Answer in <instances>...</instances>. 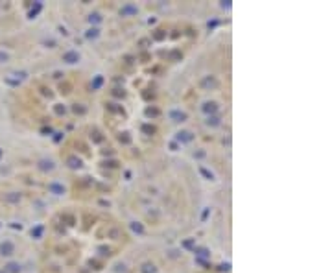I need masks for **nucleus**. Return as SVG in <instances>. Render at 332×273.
Wrapping results in <instances>:
<instances>
[{
	"mask_svg": "<svg viewBox=\"0 0 332 273\" xmlns=\"http://www.w3.org/2000/svg\"><path fill=\"white\" fill-rule=\"evenodd\" d=\"M183 245H185V247H192V245H194V242H192V240H186Z\"/></svg>",
	"mask_w": 332,
	"mask_h": 273,
	"instance_id": "obj_21",
	"label": "nucleus"
},
{
	"mask_svg": "<svg viewBox=\"0 0 332 273\" xmlns=\"http://www.w3.org/2000/svg\"><path fill=\"white\" fill-rule=\"evenodd\" d=\"M85 37H87V39H96V37H98V28H90V30L85 33Z\"/></svg>",
	"mask_w": 332,
	"mask_h": 273,
	"instance_id": "obj_11",
	"label": "nucleus"
},
{
	"mask_svg": "<svg viewBox=\"0 0 332 273\" xmlns=\"http://www.w3.org/2000/svg\"><path fill=\"white\" fill-rule=\"evenodd\" d=\"M170 118H174V122H183L186 118V115H185V113H179V111H172Z\"/></svg>",
	"mask_w": 332,
	"mask_h": 273,
	"instance_id": "obj_5",
	"label": "nucleus"
},
{
	"mask_svg": "<svg viewBox=\"0 0 332 273\" xmlns=\"http://www.w3.org/2000/svg\"><path fill=\"white\" fill-rule=\"evenodd\" d=\"M216 109H218V105H216L214 102H207V103L203 105V111H205V113H214Z\"/></svg>",
	"mask_w": 332,
	"mask_h": 273,
	"instance_id": "obj_6",
	"label": "nucleus"
},
{
	"mask_svg": "<svg viewBox=\"0 0 332 273\" xmlns=\"http://www.w3.org/2000/svg\"><path fill=\"white\" fill-rule=\"evenodd\" d=\"M0 249H2V253H4V255H11V253H13V245H11L9 242L2 244V247H0Z\"/></svg>",
	"mask_w": 332,
	"mask_h": 273,
	"instance_id": "obj_7",
	"label": "nucleus"
},
{
	"mask_svg": "<svg viewBox=\"0 0 332 273\" xmlns=\"http://www.w3.org/2000/svg\"><path fill=\"white\" fill-rule=\"evenodd\" d=\"M201 85H203V87H216L218 83H216V79H214V78H207V79H203V81H201Z\"/></svg>",
	"mask_w": 332,
	"mask_h": 273,
	"instance_id": "obj_9",
	"label": "nucleus"
},
{
	"mask_svg": "<svg viewBox=\"0 0 332 273\" xmlns=\"http://www.w3.org/2000/svg\"><path fill=\"white\" fill-rule=\"evenodd\" d=\"M8 269H9L11 273H17V271H19V266H17V264H9V266H8Z\"/></svg>",
	"mask_w": 332,
	"mask_h": 273,
	"instance_id": "obj_17",
	"label": "nucleus"
},
{
	"mask_svg": "<svg viewBox=\"0 0 332 273\" xmlns=\"http://www.w3.org/2000/svg\"><path fill=\"white\" fill-rule=\"evenodd\" d=\"M177 139H179V140H183V142H190L194 136H192V133H190V131H181V133H177Z\"/></svg>",
	"mask_w": 332,
	"mask_h": 273,
	"instance_id": "obj_4",
	"label": "nucleus"
},
{
	"mask_svg": "<svg viewBox=\"0 0 332 273\" xmlns=\"http://www.w3.org/2000/svg\"><path fill=\"white\" fill-rule=\"evenodd\" d=\"M39 166H41L42 170H54V163H52V161H41Z\"/></svg>",
	"mask_w": 332,
	"mask_h": 273,
	"instance_id": "obj_10",
	"label": "nucleus"
},
{
	"mask_svg": "<svg viewBox=\"0 0 332 273\" xmlns=\"http://www.w3.org/2000/svg\"><path fill=\"white\" fill-rule=\"evenodd\" d=\"M131 229H133L135 233H138V234H142V233H144V229H142V225H140V223H137V221H133V223H131Z\"/></svg>",
	"mask_w": 332,
	"mask_h": 273,
	"instance_id": "obj_13",
	"label": "nucleus"
},
{
	"mask_svg": "<svg viewBox=\"0 0 332 273\" xmlns=\"http://www.w3.org/2000/svg\"><path fill=\"white\" fill-rule=\"evenodd\" d=\"M89 20H90V24H92V22H100V20H102V17H100L98 13H94V15H90V17H89Z\"/></svg>",
	"mask_w": 332,
	"mask_h": 273,
	"instance_id": "obj_16",
	"label": "nucleus"
},
{
	"mask_svg": "<svg viewBox=\"0 0 332 273\" xmlns=\"http://www.w3.org/2000/svg\"><path fill=\"white\" fill-rule=\"evenodd\" d=\"M196 253H198L199 257H208V251H207V249H198Z\"/></svg>",
	"mask_w": 332,
	"mask_h": 273,
	"instance_id": "obj_18",
	"label": "nucleus"
},
{
	"mask_svg": "<svg viewBox=\"0 0 332 273\" xmlns=\"http://www.w3.org/2000/svg\"><path fill=\"white\" fill-rule=\"evenodd\" d=\"M102 83H103V78H102V76H98L96 79H94V83H92V89H98Z\"/></svg>",
	"mask_w": 332,
	"mask_h": 273,
	"instance_id": "obj_15",
	"label": "nucleus"
},
{
	"mask_svg": "<svg viewBox=\"0 0 332 273\" xmlns=\"http://www.w3.org/2000/svg\"><path fill=\"white\" fill-rule=\"evenodd\" d=\"M201 174H203V175H207L208 179H212V174H210V172H207L205 168H201Z\"/></svg>",
	"mask_w": 332,
	"mask_h": 273,
	"instance_id": "obj_20",
	"label": "nucleus"
},
{
	"mask_svg": "<svg viewBox=\"0 0 332 273\" xmlns=\"http://www.w3.org/2000/svg\"><path fill=\"white\" fill-rule=\"evenodd\" d=\"M68 164H70V168H80L81 166V161H80V159H76V157H70L68 159Z\"/></svg>",
	"mask_w": 332,
	"mask_h": 273,
	"instance_id": "obj_8",
	"label": "nucleus"
},
{
	"mask_svg": "<svg viewBox=\"0 0 332 273\" xmlns=\"http://www.w3.org/2000/svg\"><path fill=\"white\" fill-rule=\"evenodd\" d=\"M63 61H66V63H70V65H72V63H78V61H80V54H78V52H72V50H70V52H65V54H63Z\"/></svg>",
	"mask_w": 332,
	"mask_h": 273,
	"instance_id": "obj_1",
	"label": "nucleus"
},
{
	"mask_svg": "<svg viewBox=\"0 0 332 273\" xmlns=\"http://www.w3.org/2000/svg\"><path fill=\"white\" fill-rule=\"evenodd\" d=\"M144 131H146V133H153L155 127H153V126H151V127H150V126H144Z\"/></svg>",
	"mask_w": 332,
	"mask_h": 273,
	"instance_id": "obj_19",
	"label": "nucleus"
},
{
	"mask_svg": "<svg viewBox=\"0 0 332 273\" xmlns=\"http://www.w3.org/2000/svg\"><path fill=\"white\" fill-rule=\"evenodd\" d=\"M0 273H2V271H0Z\"/></svg>",
	"mask_w": 332,
	"mask_h": 273,
	"instance_id": "obj_23",
	"label": "nucleus"
},
{
	"mask_svg": "<svg viewBox=\"0 0 332 273\" xmlns=\"http://www.w3.org/2000/svg\"><path fill=\"white\" fill-rule=\"evenodd\" d=\"M140 271H142V273H155V266H153V264H144Z\"/></svg>",
	"mask_w": 332,
	"mask_h": 273,
	"instance_id": "obj_12",
	"label": "nucleus"
},
{
	"mask_svg": "<svg viewBox=\"0 0 332 273\" xmlns=\"http://www.w3.org/2000/svg\"><path fill=\"white\" fill-rule=\"evenodd\" d=\"M207 124H208V126H218V124H220V118H218V116H208Z\"/></svg>",
	"mask_w": 332,
	"mask_h": 273,
	"instance_id": "obj_14",
	"label": "nucleus"
},
{
	"mask_svg": "<svg viewBox=\"0 0 332 273\" xmlns=\"http://www.w3.org/2000/svg\"><path fill=\"white\" fill-rule=\"evenodd\" d=\"M48 190H50L52 194H56V196L65 194V188H63L61 185H57V183H50V185H48Z\"/></svg>",
	"mask_w": 332,
	"mask_h": 273,
	"instance_id": "obj_2",
	"label": "nucleus"
},
{
	"mask_svg": "<svg viewBox=\"0 0 332 273\" xmlns=\"http://www.w3.org/2000/svg\"><path fill=\"white\" fill-rule=\"evenodd\" d=\"M41 231H42V229H41V227H37V229H35V231H32V234H35V236H39V234H41Z\"/></svg>",
	"mask_w": 332,
	"mask_h": 273,
	"instance_id": "obj_22",
	"label": "nucleus"
},
{
	"mask_svg": "<svg viewBox=\"0 0 332 273\" xmlns=\"http://www.w3.org/2000/svg\"><path fill=\"white\" fill-rule=\"evenodd\" d=\"M135 13H137V8L131 6V4H127V6H124V8L120 9V15H122V17H126V15H135Z\"/></svg>",
	"mask_w": 332,
	"mask_h": 273,
	"instance_id": "obj_3",
	"label": "nucleus"
}]
</instances>
